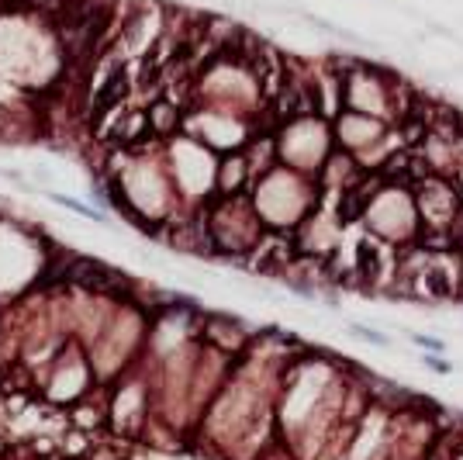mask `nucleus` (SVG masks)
Here are the masks:
<instances>
[{"label": "nucleus", "mask_w": 463, "mask_h": 460, "mask_svg": "<svg viewBox=\"0 0 463 460\" xmlns=\"http://www.w3.org/2000/svg\"><path fill=\"white\" fill-rule=\"evenodd\" d=\"M249 198H253V208L266 232L291 236L329 194L322 191V184L311 173H301V170L287 167V163H277V167H270L266 173L256 177Z\"/></svg>", "instance_id": "f257e3e1"}, {"label": "nucleus", "mask_w": 463, "mask_h": 460, "mask_svg": "<svg viewBox=\"0 0 463 460\" xmlns=\"http://www.w3.org/2000/svg\"><path fill=\"white\" fill-rule=\"evenodd\" d=\"M208 211V232L214 243V260H235L246 267V260L253 256L259 239L266 236L263 222L253 208L249 194L239 198H208L201 201Z\"/></svg>", "instance_id": "f03ea898"}, {"label": "nucleus", "mask_w": 463, "mask_h": 460, "mask_svg": "<svg viewBox=\"0 0 463 460\" xmlns=\"http://www.w3.org/2000/svg\"><path fill=\"white\" fill-rule=\"evenodd\" d=\"M363 229H367V236L387 243L391 250H405V246L419 243L422 215H419V205H415V191L384 180L380 191L367 205Z\"/></svg>", "instance_id": "7ed1b4c3"}, {"label": "nucleus", "mask_w": 463, "mask_h": 460, "mask_svg": "<svg viewBox=\"0 0 463 460\" xmlns=\"http://www.w3.org/2000/svg\"><path fill=\"white\" fill-rule=\"evenodd\" d=\"M332 132H336L339 149L356 156V163L363 170H380L391 153H398L405 146L394 122L367 115V111H353V108H342L332 118Z\"/></svg>", "instance_id": "20e7f679"}, {"label": "nucleus", "mask_w": 463, "mask_h": 460, "mask_svg": "<svg viewBox=\"0 0 463 460\" xmlns=\"http://www.w3.org/2000/svg\"><path fill=\"white\" fill-rule=\"evenodd\" d=\"M277 153L280 163L301 170V173H318L325 160L336 153V132L332 118L325 115H297L277 128Z\"/></svg>", "instance_id": "39448f33"}, {"label": "nucleus", "mask_w": 463, "mask_h": 460, "mask_svg": "<svg viewBox=\"0 0 463 460\" xmlns=\"http://www.w3.org/2000/svg\"><path fill=\"white\" fill-rule=\"evenodd\" d=\"M415 205L422 215V229H439L453 236V225L463 218V191L460 180L446 173H432L415 187Z\"/></svg>", "instance_id": "423d86ee"}, {"label": "nucleus", "mask_w": 463, "mask_h": 460, "mask_svg": "<svg viewBox=\"0 0 463 460\" xmlns=\"http://www.w3.org/2000/svg\"><path fill=\"white\" fill-rule=\"evenodd\" d=\"M256 170L246 156V149L235 153H221L218 170H214V194L211 198H239V194H253Z\"/></svg>", "instance_id": "0eeeda50"}, {"label": "nucleus", "mask_w": 463, "mask_h": 460, "mask_svg": "<svg viewBox=\"0 0 463 460\" xmlns=\"http://www.w3.org/2000/svg\"><path fill=\"white\" fill-rule=\"evenodd\" d=\"M45 198H48L52 205H59V208H66V211H73V215H80V218H86V222H97V225H107V222H111L107 211L90 208V205H84L80 198H66V194H56V191H48Z\"/></svg>", "instance_id": "6e6552de"}, {"label": "nucleus", "mask_w": 463, "mask_h": 460, "mask_svg": "<svg viewBox=\"0 0 463 460\" xmlns=\"http://www.w3.org/2000/svg\"><path fill=\"white\" fill-rule=\"evenodd\" d=\"M346 333L349 339H360V343H367V346H380V350H391V336L374 329V326H367V322H349L346 326Z\"/></svg>", "instance_id": "1a4fd4ad"}, {"label": "nucleus", "mask_w": 463, "mask_h": 460, "mask_svg": "<svg viewBox=\"0 0 463 460\" xmlns=\"http://www.w3.org/2000/svg\"><path fill=\"white\" fill-rule=\"evenodd\" d=\"M422 364H425L432 374H439V377H450L453 371H457V364H453L446 353H422Z\"/></svg>", "instance_id": "9d476101"}, {"label": "nucleus", "mask_w": 463, "mask_h": 460, "mask_svg": "<svg viewBox=\"0 0 463 460\" xmlns=\"http://www.w3.org/2000/svg\"><path fill=\"white\" fill-rule=\"evenodd\" d=\"M408 339L415 346H422V353H446V339H439L432 333H408Z\"/></svg>", "instance_id": "9b49d317"}, {"label": "nucleus", "mask_w": 463, "mask_h": 460, "mask_svg": "<svg viewBox=\"0 0 463 460\" xmlns=\"http://www.w3.org/2000/svg\"><path fill=\"white\" fill-rule=\"evenodd\" d=\"M457 447H460V443H457ZM450 457H453V450L446 454V450H443V447L436 443V447H432V450H429V454H425V457H422V460H450Z\"/></svg>", "instance_id": "f8f14e48"}, {"label": "nucleus", "mask_w": 463, "mask_h": 460, "mask_svg": "<svg viewBox=\"0 0 463 460\" xmlns=\"http://www.w3.org/2000/svg\"><path fill=\"white\" fill-rule=\"evenodd\" d=\"M460 308H463V305H460Z\"/></svg>", "instance_id": "ddd939ff"}]
</instances>
